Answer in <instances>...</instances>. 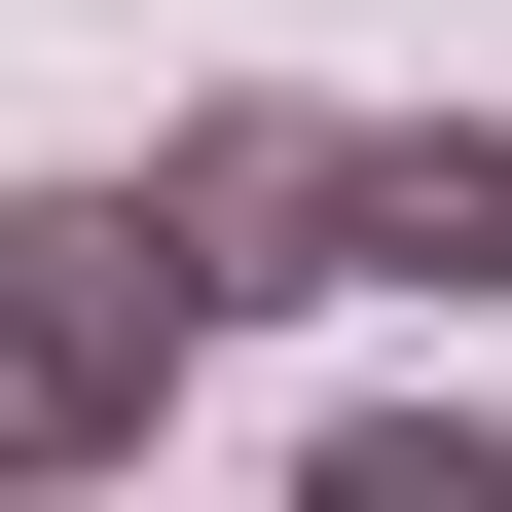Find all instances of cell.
<instances>
[{
	"mask_svg": "<svg viewBox=\"0 0 512 512\" xmlns=\"http://www.w3.org/2000/svg\"><path fill=\"white\" fill-rule=\"evenodd\" d=\"M366 293H512V110H366Z\"/></svg>",
	"mask_w": 512,
	"mask_h": 512,
	"instance_id": "3",
	"label": "cell"
},
{
	"mask_svg": "<svg viewBox=\"0 0 512 512\" xmlns=\"http://www.w3.org/2000/svg\"><path fill=\"white\" fill-rule=\"evenodd\" d=\"M110 220H147V293L183 330H293V293H366V110H147V183H110Z\"/></svg>",
	"mask_w": 512,
	"mask_h": 512,
	"instance_id": "2",
	"label": "cell"
},
{
	"mask_svg": "<svg viewBox=\"0 0 512 512\" xmlns=\"http://www.w3.org/2000/svg\"><path fill=\"white\" fill-rule=\"evenodd\" d=\"M293 512H512V403H330Z\"/></svg>",
	"mask_w": 512,
	"mask_h": 512,
	"instance_id": "4",
	"label": "cell"
},
{
	"mask_svg": "<svg viewBox=\"0 0 512 512\" xmlns=\"http://www.w3.org/2000/svg\"><path fill=\"white\" fill-rule=\"evenodd\" d=\"M183 439V293H147V220L110 183H0V512H110Z\"/></svg>",
	"mask_w": 512,
	"mask_h": 512,
	"instance_id": "1",
	"label": "cell"
}]
</instances>
